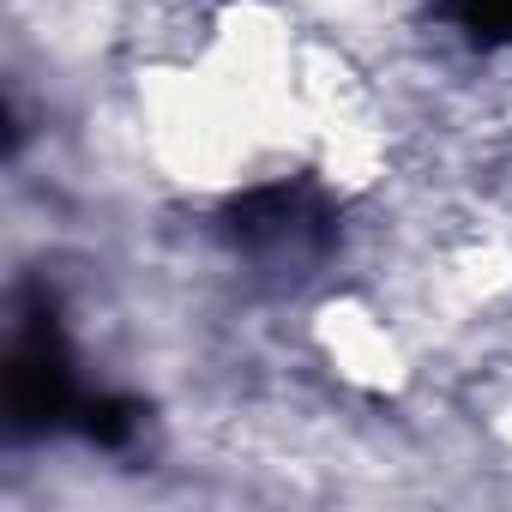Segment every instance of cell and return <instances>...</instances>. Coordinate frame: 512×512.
Listing matches in <instances>:
<instances>
[{"instance_id": "obj_3", "label": "cell", "mask_w": 512, "mask_h": 512, "mask_svg": "<svg viewBox=\"0 0 512 512\" xmlns=\"http://www.w3.org/2000/svg\"><path fill=\"white\" fill-rule=\"evenodd\" d=\"M446 19L482 49L512 43V0H446Z\"/></svg>"}, {"instance_id": "obj_1", "label": "cell", "mask_w": 512, "mask_h": 512, "mask_svg": "<svg viewBox=\"0 0 512 512\" xmlns=\"http://www.w3.org/2000/svg\"><path fill=\"white\" fill-rule=\"evenodd\" d=\"M223 235L253 272L308 278L338 247V205L314 181H266L223 211Z\"/></svg>"}, {"instance_id": "obj_2", "label": "cell", "mask_w": 512, "mask_h": 512, "mask_svg": "<svg viewBox=\"0 0 512 512\" xmlns=\"http://www.w3.org/2000/svg\"><path fill=\"white\" fill-rule=\"evenodd\" d=\"M85 392L73 374V350L55 326V314H31L13 332L7 350V410L19 428H61V422H85Z\"/></svg>"}]
</instances>
